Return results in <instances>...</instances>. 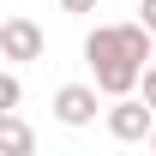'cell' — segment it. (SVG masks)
<instances>
[{"label":"cell","mask_w":156,"mask_h":156,"mask_svg":"<svg viewBox=\"0 0 156 156\" xmlns=\"http://www.w3.org/2000/svg\"><path fill=\"white\" fill-rule=\"evenodd\" d=\"M84 60H90V72H96V90L120 102V96H132V84L150 72L156 36L144 24H102V30H90V42H84Z\"/></svg>","instance_id":"cell-1"},{"label":"cell","mask_w":156,"mask_h":156,"mask_svg":"<svg viewBox=\"0 0 156 156\" xmlns=\"http://www.w3.org/2000/svg\"><path fill=\"white\" fill-rule=\"evenodd\" d=\"M108 132H114L120 144L150 138V132H156V108H150V102H138V96H120L114 108H108Z\"/></svg>","instance_id":"cell-2"},{"label":"cell","mask_w":156,"mask_h":156,"mask_svg":"<svg viewBox=\"0 0 156 156\" xmlns=\"http://www.w3.org/2000/svg\"><path fill=\"white\" fill-rule=\"evenodd\" d=\"M0 54L12 60V66L42 60V30H36L30 18H6V24H0Z\"/></svg>","instance_id":"cell-3"},{"label":"cell","mask_w":156,"mask_h":156,"mask_svg":"<svg viewBox=\"0 0 156 156\" xmlns=\"http://www.w3.org/2000/svg\"><path fill=\"white\" fill-rule=\"evenodd\" d=\"M54 120L60 126H90L96 120V90L90 84H60L54 90Z\"/></svg>","instance_id":"cell-4"},{"label":"cell","mask_w":156,"mask_h":156,"mask_svg":"<svg viewBox=\"0 0 156 156\" xmlns=\"http://www.w3.org/2000/svg\"><path fill=\"white\" fill-rule=\"evenodd\" d=\"M0 156H36V132L24 126V114H0Z\"/></svg>","instance_id":"cell-5"},{"label":"cell","mask_w":156,"mask_h":156,"mask_svg":"<svg viewBox=\"0 0 156 156\" xmlns=\"http://www.w3.org/2000/svg\"><path fill=\"white\" fill-rule=\"evenodd\" d=\"M18 102H24V84H18V72H6L0 78V114H18Z\"/></svg>","instance_id":"cell-6"},{"label":"cell","mask_w":156,"mask_h":156,"mask_svg":"<svg viewBox=\"0 0 156 156\" xmlns=\"http://www.w3.org/2000/svg\"><path fill=\"white\" fill-rule=\"evenodd\" d=\"M138 24H144V30L156 36V0H144V18H138Z\"/></svg>","instance_id":"cell-7"},{"label":"cell","mask_w":156,"mask_h":156,"mask_svg":"<svg viewBox=\"0 0 156 156\" xmlns=\"http://www.w3.org/2000/svg\"><path fill=\"white\" fill-rule=\"evenodd\" d=\"M144 102H150V108H156V66H150V72H144Z\"/></svg>","instance_id":"cell-8"},{"label":"cell","mask_w":156,"mask_h":156,"mask_svg":"<svg viewBox=\"0 0 156 156\" xmlns=\"http://www.w3.org/2000/svg\"><path fill=\"white\" fill-rule=\"evenodd\" d=\"M66 12H96V0H60Z\"/></svg>","instance_id":"cell-9"},{"label":"cell","mask_w":156,"mask_h":156,"mask_svg":"<svg viewBox=\"0 0 156 156\" xmlns=\"http://www.w3.org/2000/svg\"><path fill=\"white\" fill-rule=\"evenodd\" d=\"M150 150H156V132H150Z\"/></svg>","instance_id":"cell-10"},{"label":"cell","mask_w":156,"mask_h":156,"mask_svg":"<svg viewBox=\"0 0 156 156\" xmlns=\"http://www.w3.org/2000/svg\"><path fill=\"white\" fill-rule=\"evenodd\" d=\"M150 66H156V60H150Z\"/></svg>","instance_id":"cell-11"}]
</instances>
